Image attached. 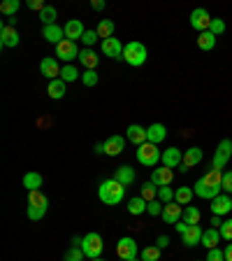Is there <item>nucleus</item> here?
I'll use <instances>...</instances> for the list:
<instances>
[{
  "label": "nucleus",
  "instance_id": "1",
  "mask_svg": "<svg viewBox=\"0 0 232 261\" xmlns=\"http://www.w3.org/2000/svg\"><path fill=\"white\" fill-rule=\"evenodd\" d=\"M125 196V187L121 182H116L114 177L105 179L103 185L97 187V198L105 203V205H119Z\"/></svg>",
  "mask_w": 232,
  "mask_h": 261
},
{
  "label": "nucleus",
  "instance_id": "2",
  "mask_svg": "<svg viewBox=\"0 0 232 261\" xmlns=\"http://www.w3.org/2000/svg\"><path fill=\"white\" fill-rule=\"evenodd\" d=\"M123 61L128 65H132V68H140V65H144V61H146V47H144V42H140V40H130V42L123 47Z\"/></svg>",
  "mask_w": 232,
  "mask_h": 261
},
{
  "label": "nucleus",
  "instance_id": "3",
  "mask_svg": "<svg viewBox=\"0 0 232 261\" xmlns=\"http://www.w3.org/2000/svg\"><path fill=\"white\" fill-rule=\"evenodd\" d=\"M160 159H162V154H160V149H158V145H153V142H144V145L137 147V161H140L142 166L153 168V166H158Z\"/></svg>",
  "mask_w": 232,
  "mask_h": 261
},
{
  "label": "nucleus",
  "instance_id": "4",
  "mask_svg": "<svg viewBox=\"0 0 232 261\" xmlns=\"http://www.w3.org/2000/svg\"><path fill=\"white\" fill-rule=\"evenodd\" d=\"M81 250H84V254H86L88 259H100V254H103V250H105L100 233H86L84 236V238H81Z\"/></svg>",
  "mask_w": 232,
  "mask_h": 261
},
{
  "label": "nucleus",
  "instance_id": "5",
  "mask_svg": "<svg viewBox=\"0 0 232 261\" xmlns=\"http://www.w3.org/2000/svg\"><path fill=\"white\" fill-rule=\"evenodd\" d=\"M230 156H232V140L230 138H223L218 142L216 152H214V159H211V168L223 170L227 166V161H230Z\"/></svg>",
  "mask_w": 232,
  "mask_h": 261
},
{
  "label": "nucleus",
  "instance_id": "6",
  "mask_svg": "<svg viewBox=\"0 0 232 261\" xmlns=\"http://www.w3.org/2000/svg\"><path fill=\"white\" fill-rule=\"evenodd\" d=\"M137 240L130 238V236H125V238H121L119 243H116V254H119L121 261H132L137 259Z\"/></svg>",
  "mask_w": 232,
  "mask_h": 261
},
{
  "label": "nucleus",
  "instance_id": "7",
  "mask_svg": "<svg viewBox=\"0 0 232 261\" xmlns=\"http://www.w3.org/2000/svg\"><path fill=\"white\" fill-rule=\"evenodd\" d=\"M190 26H193L197 33L209 31V26H211V14L205 10V7H195V10L190 12Z\"/></svg>",
  "mask_w": 232,
  "mask_h": 261
},
{
  "label": "nucleus",
  "instance_id": "8",
  "mask_svg": "<svg viewBox=\"0 0 232 261\" xmlns=\"http://www.w3.org/2000/svg\"><path fill=\"white\" fill-rule=\"evenodd\" d=\"M56 59L68 61V63H70L72 59H79V47H77V42L63 40L60 44H56Z\"/></svg>",
  "mask_w": 232,
  "mask_h": 261
},
{
  "label": "nucleus",
  "instance_id": "9",
  "mask_svg": "<svg viewBox=\"0 0 232 261\" xmlns=\"http://www.w3.org/2000/svg\"><path fill=\"white\" fill-rule=\"evenodd\" d=\"M100 49H103V54H105V56H109V59H114V61H123V44H121V40H119V38L103 40Z\"/></svg>",
  "mask_w": 232,
  "mask_h": 261
},
{
  "label": "nucleus",
  "instance_id": "10",
  "mask_svg": "<svg viewBox=\"0 0 232 261\" xmlns=\"http://www.w3.org/2000/svg\"><path fill=\"white\" fill-rule=\"evenodd\" d=\"M162 166H165V168H179V166H181V163H184V154H181V149H179V147H168V149H165V152H162Z\"/></svg>",
  "mask_w": 232,
  "mask_h": 261
},
{
  "label": "nucleus",
  "instance_id": "11",
  "mask_svg": "<svg viewBox=\"0 0 232 261\" xmlns=\"http://www.w3.org/2000/svg\"><path fill=\"white\" fill-rule=\"evenodd\" d=\"M60 70H63V68L58 65V59H54V56H47V59H42V63H40V72H42L44 77H49V82L58 80Z\"/></svg>",
  "mask_w": 232,
  "mask_h": 261
},
{
  "label": "nucleus",
  "instance_id": "12",
  "mask_svg": "<svg viewBox=\"0 0 232 261\" xmlns=\"http://www.w3.org/2000/svg\"><path fill=\"white\" fill-rule=\"evenodd\" d=\"M232 210V196L227 194H218L214 201H211V212L216 215V217H223L227 212Z\"/></svg>",
  "mask_w": 232,
  "mask_h": 261
},
{
  "label": "nucleus",
  "instance_id": "13",
  "mask_svg": "<svg viewBox=\"0 0 232 261\" xmlns=\"http://www.w3.org/2000/svg\"><path fill=\"white\" fill-rule=\"evenodd\" d=\"M195 196H200V198H207V201H214V198H216L218 194H221V187H211V185H207L205 179H197V182H195Z\"/></svg>",
  "mask_w": 232,
  "mask_h": 261
},
{
  "label": "nucleus",
  "instance_id": "14",
  "mask_svg": "<svg viewBox=\"0 0 232 261\" xmlns=\"http://www.w3.org/2000/svg\"><path fill=\"white\" fill-rule=\"evenodd\" d=\"M63 31H65V40H72V42H77V40L84 38L86 28H84V23H81L79 19H70V21L63 26Z\"/></svg>",
  "mask_w": 232,
  "mask_h": 261
},
{
  "label": "nucleus",
  "instance_id": "15",
  "mask_svg": "<svg viewBox=\"0 0 232 261\" xmlns=\"http://www.w3.org/2000/svg\"><path fill=\"white\" fill-rule=\"evenodd\" d=\"M172 177H174V170L172 168H153V173H151V182L160 189V187H170L172 185Z\"/></svg>",
  "mask_w": 232,
  "mask_h": 261
},
{
  "label": "nucleus",
  "instance_id": "16",
  "mask_svg": "<svg viewBox=\"0 0 232 261\" xmlns=\"http://www.w3.org/2000/svg\"><path fill=\"white\" fill-rule=\"evenodd\" d=\"M19 42H21V38H19L16 28L3 23V26H0V44H3V47H16Z\"/></svg>",
  "mask_w": 232,
  "mask_h": 261
},
{
  "label": "nucleus",
  "instance_id": "17",
  "mask_svg": "<svg viewBox=\"0 0 232 261\" xmlns=\"http://www.w3.org/2000/svg\"><path fill=\"white\" fill-rule=\"evenodd\" d=\"M181 217H184V210H181V205H179L177 201L165 203V207H162V219H165V222L177 224V222H181Z\"/></svg>",
  "mask_w": 232,
  "mask_h": 261
},
{
  "label": "nucleus",
  "instance_id": "18",
  "mask_svg": "<svg viewBox=\"0 0 232 261\" xmlns=\"http://www.w3.org/2000/svg\"><path fill=\"white\" fill-rule=\"evenodd\" d=\"M103 145H105V154H107V156H119V154L123 152L125 140H123V136H109Z\"/></svg>",
  "mask_w": 232,
  "mask_h": 261
},
{
  "label": "nucleus",
  "instance_id": "19",
  "mask_svg": "<svg viewBox=\"0 0 232 261\" xmlns=\"http://www.w3.org/2000/svg\"><path fill=\"white\" fill-rule=\"evenodd\" d=\"M42 38L51 44H60L65 40V31L58 26V23H51V26H44L42 28Z\"/></svg>",
  "mask_w": 232,
  "mask_h": 261
},
{
  "label": "nucleus",
  "instance_id": "20",
  "mask_svg": "<svg viewBox=\"0 0 232 261\" xmlns=\"http://www.w3.org/2000/svg\"><path fill=\"white\" fill-rule=\"evenodd\" d=\"M125 138H128L132 145H144L146 142V128L144 126H140V124H130L128 128H125Z\"/></svg>",
  "mask_w": 232,
  "mask_h": 261
},
{
  "label": "nucleus",
  "instance_id": "21",
  "mask_svg": "<svg viewBox=\"0 0 232 261\" xmlns=\"http://www.w3.org/2000/svg\"><path fill=\"white\" fill-rule=\"evenodd\" d=\"M168 138V128L162 124H151L146 128V142H153V145H160L162 140Z\"/></svg>",
  "mask_w": 232,
  "mask_h": 261
},
{
  "label": "nucleus",
  "instance_id": "22",
  "mask_svg": "<svg viewBox=\"0 0 232 261\" xmlns=\"http://www.w3.org/2000/svg\"><path fill=\"white\" fill-rule=\"evenodd\" d=\"M202 231L200 228V224H190L188 226V231H186L181 238H184V243H186V247H195V245H200L202 243Z\"/></svg>",
  "mask_w": 232,
  "mask_h": 261
},
{
  "label": "nucleus",
  "instance_id": "23",
  "mask_svg": "<svg viewBox=\"0 0 232 261\" xmlns=\"http://www.w3.org/2000/svg\"><path fill=\"white\" fill-rule=\"evenodd\" d=\"M135 177H137V173H135V168H130V166H119L116 173H114V179L121 182L123 187H130L135 182Z\"/></svg>",
  "mask_w": 232,
  "mask_h": 261
},
{
  "label": "nucleus",
  "instance_id": "24",
  "mask_svg": "<svg viewBox=\"0 0 232 261\" xmlns=\"http://www.w3.org/2000/svg\"><path fill=\"white\" fill-rule=\"evenodd\" d=\"M97 61H100V56H97L93 49L86 47V49H81V51H79V63L84 65L86 70H95V68H97Z\"/></svg>",
  "mask_w": 232,
  "mask_h": 261
},
{
  "label": "nucleus",
  "instance_id": "25",
  "mask_svg": "<svg viewBox=\"0 0 232 261\" xmlns=\"http://www.w3.org/2000/svg\"><path fill=\"white\" fill-rule=\"evenodd\" d=\"M200 161H202V149L200 147H190V149L184 152V163H181V166H184L186 170H190V168H195Z\"/></svg>",
  "mask_w": 232,
  "mask_h": 261
},
{
  "label": "nucleus",
  "instance_id": "26",
  "mask_svg": "<svg viewBox=\"0 0 232 261\" xmlns=\"http://www.w3.org/2000/svg\"><path fill=\"white\" fill-rule=\"evenodd\" d=\"M218 243H221V231L218 228H207L205 233H202V245H205L207 250H214V247H218Z\"/></svg>",
  "mask_w": 232,
  "mask_h": 261
},
{
  "label": "nucleus",
  "instance_id": "27",
  "mask_svg": "<svg viewBox=\"0 0 232 261\" xmlns=\"http://www.w3.org/2000/svg\"><path fill=\"white\" fill-rule=\"evenodd\" d=\"M65 87H68V84H65L63 80H51L49 82V87H47V93H49V98H54V100H60V98L65 96Z\"/></svg>",
  "mask_w": 232,
  "mask_h": 261
},
{
  "label": "nucleus",
  "instance_id": "28",
  "mask_svg": "<svg viewBox=\"0 0 232 261\" xmlns=\"http://www.w3.org/2000/svg\"><path fill=\"white\" fill-rule=\"evenodd\" d=\"M197 47L202 51H211V49L216 47V35L211 31H205V33H197Z\"/></svg>",
  "mask_w": 232,
  "mask_h": 261
},
{
  "label": "nucleus",
  "instance_id": "29",
  "mask_svg": "<svg viewBox=\"0 0 232 261\" xmlns=\"http://www.w3.org/2000/svg\"><path fill=\"white\" fill-rule=\"evenodd\" d=\"M28 205L47 210V207H49V198L42 194V191H28Z\"/></svg>",
  "mask_w": 232,
  "mask_h": 261
},
{
  "label": "nucleus",
  "instance_id": "30",
  "mask_svg": "<svg viewBox=\"0 0 232 261\" xmlns=\"http://www.w3.org/2000/svg\"><path fill=\"white\" fill-rule=\"evenodd\" d=\"M114 21H109V19H100V23H97V28H95V33L100 35V40H109V38H114Z\"/></svg>",
  "mask_w": 232,
  "mask_h": 261
},
{
  "label": "nucleus",
  "instance_id": "31",
  "mask_svg": "<svg viewBox=\"0 0 232 261\" xmlns=\"http://www.w3.org/2000/svg\"><path fill=\"white\" fill-rule=\"evenodd\" d=\"M23 187H26L28 191H40V187H42V175L40 173H26L23 175Z\"/></svg>",
  "mask_w": 232,
  "mask_h": 261
},
{
  "label": "nucleus",
  "instance_id": "32",
  "mask_svg": "<svg viewBox=\"0 0 232 261\" xmlns=\"http://www.w3.org/2000/svg\"><path fill=\"white\" fill-rule=\"evenodd\" d=\"M195 191L190 189V187H179L177 191H174V201L179 203V205H188L190 201H193Z\"/></svg>",
  "mask_w": 232,
  "mask_h": 261
},
{
  "label": "nucleus",
  "instance_id": "33",
  "mask_svg": "<svg viewBox=\"0 0 232 261\" xmlns=\"http://www.w3.org/2000/svg\"><path fill=\"white\" fill-rule=\"evenodd\" d=\"M146 207H149V203H146L142 196H135V198H130L128 201V212L130 215H142Z\"/></svg>",
  "mask_w": 232,
  "mask_h": 261
},
{
  "label": "nucleus",
  "instance_id": "34",
  "mask_svg": "<svg viewBox=\"0 0 232 261\" xmlns=\"http://www.w3.org/2000/svg\"><path fill=\"white\" fill-rule=\"evenodd\" d=\"M142 198H144L146 203H151V201H156L158 198V187L153 185L151 179H149V182H144V185H142Z\"/></svg>",
  "mask_w": 232,
  "mask_h": 261
},
{
  "label": "nucleus",
  "instance_id": "35",
  "mask_svg": "<svg viewBox=\"0 0 232 261\" xmlns=\"http://www.w3.org/2000/svg\"><path fill=\"white\" fill-rule=\"evenodd\" d=\"M19 7H21V3H19V0H5V3H0V12H3V14H5L7 19L16 16Z\"/></svg>",
  "mask_w": 232,
  "mask_h": 261
},
{
  "label": "nucleus",
  "instance_id": "36",
  "mask_svg": "<svg viewBox=\"0 0 232 261\" xmlns=\"http://www.w3.org/2000/svg\"><path fill=\"white\" fill-rule=\"evenodd\" d=\"M184 219L186 224H200V219H202V212L197 210L195 205H188V207H184Z\"/></svg>",
  "mask_w": 232,
  "mask_h": 261
},
{
  "label": "nucleus",
  "instance_id": "37",
  "mask_svg": "<svg viewBox=\"0 0 232 261\" xmlns=\"http://www.w3.org/2000/svg\"><path fill=\"white\" fill-rule=\"evenodd\" d=\"M79 70H77V68H75V65H70V63H68V65H63V70H60V80H63L65 82V84H68V82H75V80H79Z\"/></svg>",
  "mask_w": 232,
  "mask_h": 261
},
{
  "label": "nucleus",
  "instance_id": "38",
  "mask_svg": "<svg viewBox=\"0 0 232 261\" xmlns=\"http://www.w3.org/2000/svg\"><path fill=\"white\" fill-rule=\"evenodd\" d=\"M56 16H58V12H56V7L47 5L42 12H40V19H42L44 26H51V23H56Z\"/></svg>",
  "mask_w": 232,
  "mask_h": 261
},
{
  "label": "nucleus",
  "instance_id": "39",
  "mask_svg": "<svg viewBox=\"0 0 232 261\" xmlns=\"http://www.w3.org/2000/svg\"><path fill=\"white\" fill-rule=\"evenodd\" d=\"M142 261H160V247H156V245L144 247L142 250Z\"/></svg>",
  "mask_w": 232,
  "mask_h": 261
},
{
  "label": "nucleus",
  "instance_id": "40",
  "mask_svg": "<svg viewBox=\"0 0 232 261\" xmlns=\"http://www.w3.org/2000/svg\"><path fill=\"white\" fill-rule=\"evenodd\" d=\"M84 250L81 247H75V245H70V250L65 252V261H84Z\"/></svg>",
  "mask_w": 232,
  "mask_h": 261
},
{
  "label": "nucleus",
  "instance_id": "41",
  "mask_svg": "<svg viewBox=\"0 0 232 261\" xmlns=\"http://www.w3.org/2000/svg\"><path fill=\"white\" fill-rule=\"evenodd\" d=\"M158 201L160 203H172L174 201V189L172 187H160V189H158Z\"/></svg>",
  "mask_w": 232,
  "mask_h": 261
},
{
  "label": "nucleus",
  "instance_id": "42",
  "mask_svg": "<svg viewBox=\"0 0 232 261\" xmlns=\"http://www.w3.org/2000/svg\"><path fill=\"white\" fill-rule=\"evenodd\" d=\"M97 72L95 70H84V75H81V82H84V87H95L97 84Z\"/></svg>",
  "mask_w": 232,
  "mask_h": 261
},
{
  "label": "nucleus",
  "instance_id": "43",
  "mask_svg": "<svg viewBox=\"0 0 232 261\" xmlns=\"http://www.w3.org/2000/svg\"><path fill=\"white\" fill-rule=\"evenodd\" d=\"M209 31L214 33V35H223V33H225V21H223V19H211V26H209Z\"/></svg>",
  "mask_w": 232,
  "mask_h": 261
},
{
  "label": "nucleus",
  "instance_id": "44",
  "mask_svg": "<svg viewBox=\"0 0 232 261\" xmlns=\"http://www.w3.org/2000/svg\"><path fill=\"white\" fill-rule=\"evenodd\" d=\"M162 207H165V203H160L156 198V201H151L149 203V207H146V212H149V215H153V217H158V215H162Z\"/></svg>",
  "mask_w": 232,
  "mask_h": 261
},
{
  "label": "nucleus",
  "instance_id": "45",
  "mask_svg": "<svg viewBox=\"0 0 232 261\" xmlns=\"http://www.w3.org/2000/svg\"><path fill=\"white\" fill-rule=\"evenodd\" d=\"M207 261H225V252L221 247H214V250L207 252Z\"/></svg>",
  "mask_w": 232,
  "mask_h": 261
},
{
  "label": "nucleus",
  "instance_id": "46",
  "mask_svg": "<svg viewBox=\"0 0 232 261\" xmlns=\"http://www.w3.org/2000/svg\"><path fill=\"white\" fill-rule=\"evenodd\" d=\"M97 40H100V35H97L95 31H86V33H84V38H81V42H84L88 49H91V44H95Z\"/></svg>",
  "mask_w": 232,
  "mask_h": 261
},
{
  "label": "nucleus",
  "instance_id": "47",
  "mask_svg": "<svg viewBox=\"0 0 232 261\" xmlns=\"http://www.w3.org/2000/svg\"><path fill=\"white\" fill-rule=\"evenodd\" d=\"M44 215H47V210H42V207H32V205H28V217H30L32 222H38V219H42Z\"/></svg>",
  "mask_w": 232,
  "mask_h": 261
},
{
  "label": "nucleus",
  "instance_id": "48",
  "mask_svg": "<svg viewBox=\"0 0 232 261\" xmlns=\"http://www.w3.org/2000/svg\"><path fill=\"white\" fill-rule=\"evenodd\" d=\"M218 231H221V238H225V240H230V243H232V219L223 222V226L218 228Z\"/></svg>",
  "mask_w": 232,
  "mask_h": 261
},
{
  "label": "nucleus",
  "instance_id": "49",
  "mask_svg": "<svg viewBox=\"0 0 232 261\" xmlns=\"http://www.w3.org/2000/svg\"><path fill=\"white\" fill-rule=\"evenodd\" d=\"M223 191H227V194H232V170H227V173H223Z\"/></svg>",
  "mask_w": 232,
  "mask_h": 261
},
{
  "label": "nucleus",
  "instance_id": "50",
  "mask_svg": "<svg viewBox=\"0 0 232 261\" xmlns=\"http://www.w3.org/2000/svg\"><path fill=\"white\" fill-rule=\"evenodd\" d=\"M26 5L30 7V10H38V12H42L44 7H47V5H44V3H42V0H28Z\"/></svg>",
  "mask_w": 232,
  "mask_h": 261
},
{
  "label": "nucleus",
  "instance_id": "51",
  "mask_svg": "<svg viewBox=\"0 0 232 261\" xmlns=\"http://www.w3.org/2000/svg\"><path fill=\"white\" fill-rule=\"evenodd\" d=\"M188 226H190V224H186L184 219H181V222H177V224H174V228H177V233H179V236H184L186 231H188Z\"/></svg>",
  "mask_w": 232,
  "mask_h": 261
},
{
  "label": "nucleus",
  "instance_id": "52",
  "mask_svg": "<svg viewBox=\"0 0 232 261\" xmlns=\"http://www.w3.org/2000/svg\"><path fill=\"white\" fill-rule=\"evenodd\" d=\"M170 245V238L168 236H158V240H156V247H160V250H165Z\"/></svg>",
  "mask_w": 232,
  "mask_h": 261
},
{
  "label": "nucleus",
  "instance_id": "53",
  "mask_svg": "<svg viewBox=\"0 0 232 261\" xmlns=\"http://www.w3.org/2000/svg\"><path fill=\"white\" fill-rule=\"evenodd\" d=\"M91 7H93V10H95V12L105 10V0H93V3H91Z\"/></svg>",
  "mask_w": 232,
  "mask_h": 261
},
{
  "label": "nucleus",
  "instance_id": "54",
  "mask_svg": "<svg viewBox=\"0 0 232 261\" xmlns=\"http://www.w3.org/2000/svg\"><path fill=\"white\" fill-rule=\"evenodd\" d=\"M223 252H225V261H232V243H227Z\"/></svg>",
  "mask_w": 232,
  "mask_h": 261
},
{
  "label": "nucleus",
  "instance_id": "55",
  "mask_svg": "<svg viewBox=\"0 0 232 261\" xmlns=\"http://www.w3.org/2000/svg\"><path fill=\"white\" fill-rule=\"evenodd\" d=\"M211 224H214V228H221V226H223V219L214 215V217H211Z\"/></svg>",
  "mask_w": 232,
  "mask_h": 261
},
{
  "label": "nucleus",
  "instance_id": "56",
  "mask_svg": "<svg viewBox=\"0 0 232 261\" xmlns=\"http://www.w3.org/2000/svg\"><path fill=\"white\" fill-rule=\"evenodd\" d=\"M91 261H105V259H91Z\"/></svg>",
  "mask_w": 232,
  "mask_h": 261
},
{
  "label": "nucleus",
  "instance_id": "57",
  "mask_svg": "<svg viewBox=\"0 0 232 261\" xmlns=\"http://www.w3.org/2000/svg\"><path fill=\"white\" fill-rule=\"evenodd\" d=\"M132 261H137V259H132Z\"/></svg>",
  "mask_w": 232,
  "mask_h": 261
}]
</instances>
